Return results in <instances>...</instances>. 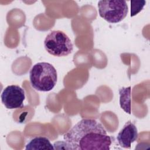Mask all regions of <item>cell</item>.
Masks as SVG:
<instances>
[{"mask_svg": "<svg viewBox=\"0 0 150 150\" xmlns=\"http://www.w3.org/2000/svg\"><path fill=\"white\" fill-rule=\"evenodd\" d=\"M138 137V130L130 120L128 121L117 136L119 145L124 148L129 149L131 144L137 140Z\"/></svg>", "mask_w": 150, "mask_h": 150, "instance_id": "obj_6", "label": "cell"}, {"mask_svg": "<svg viewBox=\"0 0 150 150\" xmlns=\"http://www.w3.org/2000/svg\"><path fill=\"white\" fill-rule=\"evenodd\" d=\"M131 87L119 89L120 104L121 108L127 114H131Z\"/></svg>", "mask_w": 150, "mask_h": 150, "instance_id": "obj_8", "label": "cell"}, {"mask_svg": "<svg viewBox=\"0 0 150 150\" xmlns=\"http://www.w3.org/2000/svg\"><path fill=\"white\" fill-rule=\"evenodd\" d=\"M44 47L50 54L62 57L70 54L73 50V44L69 37L62 30H52L44 40Z\"/></svg>", "mask_w": 150, "mask_h": 150, "instance_id": "obj_3", "label": "cell"}, {"mask_svg": "<svg viewBox=\"0 0 150 150\" xmlns=\"http://www.w3.org/2000/svg\"><path fill=\"white\" fill-rule=\"evenodd\" d=\"M145 1H131V16L132 17L140 12L145 5Z\"/></svg>", "mask_w": 150, "mask_h": 150, "instance_id": "obj_9", "label": "cell"}, {"mask_svg": "<svg viewBox=\"0 0 150 150\" xmlns=\"http://www.w3.org/2000/svg\"><path fill=\"white\" fill-rule=\"evenodd\" d=\"M98 8L100 16L108 22L112 23L122 21L128 12L127 4L124 0L99 1Z\"/></svg>", "mask_w": 150, "mask_h": 150, "instance_id": "obj_4", "label": "cell"}, {"mask_svg": "<svg viewBox=\"0 0 150 150\" xmlns=\"http://www.w3.org/2000/svg\"><path fill=\"white\" fill-rule=\"evenodd\" d=\"M2 104L8 109L22 108L25 98V93L23 88L18 85H10L3 90L1 96Z\"/></svg>", "mask_w": 150, "mask_h": 150, "instance_id": "obj_5", "label": "cell"}, {"mask_svg": "<svg viewBox=\"0 0 150 150\" xmlns=\"http://www.w3.org/2000/svg\"><path fill=\"white\" fill-rule=\"evenodd\" d=\"M26 149L46 150L54 149V146L49 139L45 137H36L32 139L26 145Z\"/></svg>", "mask_w": 150, "mask_h": 150, "instance_id": "obj_7", "label": "cell"}, {"mask_svg": "<svg viewBox=\"0 0 150 150\" xmlns=\"http://www.w3.org/2000/svg\"><path fill=\"white\" fill-rule=\"evenodd\" d=\"M29 79L33 88L39 91H49L56 84L57 73L54 66L47 62H39L32 66Z\"/></svg>", "mask_w": 150, "mask_h": 150, "instance_id": "obj_2", "label": "cell"}, {"mask_svg": "<svg viewBox=\"0 0 150 150\" xmlns=\"http://www.w3.org/2000/svg\"><path fill=\"white\" fill-rule=\"evenodd\" d=\"M66 149H110L111 138L103 125L93 119L83 118L63 135Z\"/></svg>", "mask_w": 150, "mask_h": 150, "instance_id": "obj_1", "label": "cell"}]
</instances>
